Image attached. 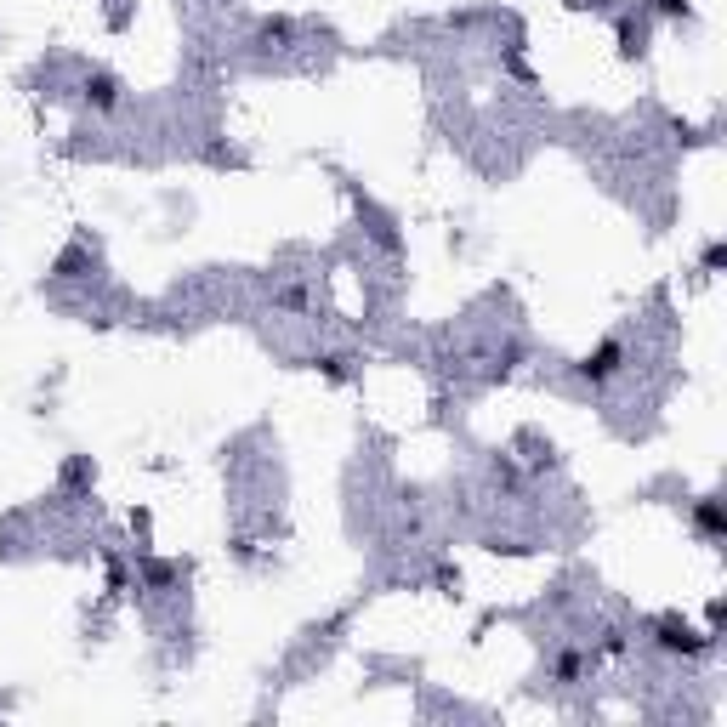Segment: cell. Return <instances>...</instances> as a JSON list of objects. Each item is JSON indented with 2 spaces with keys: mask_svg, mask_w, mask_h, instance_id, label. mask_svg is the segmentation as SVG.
Wrapping results in <instances>:
<instances>
[{
  "mask_svg": "<svg viewBox=\"0 0 727 727\" xmlns=\"http://www.w3.org/2000/svg\"><path fill=\"white\" fill-rule=\"evenodd\" d=\"M620 358H625V347H620V341H603L597 353H586V358H580V375H586V381H608V375L620 370Z\"/></svg>",
  "mask_w": 727,
  "mask_h": 727,
  "instance_id": "obj_1",
  "label": "cell"
},
{
  "mask_svg": "<svg viewBox=\"0 0 727 727\" xmlns=\"http://www.w3.org/2000/svg\"><path fill=\"white\" fill-rule=\"evenodd\" d=\"M659 648H665V654H699V648H705V642L693 637L688 625L665 620V625H659Z\"/></svg>",
  "mask_w": 727,
  "mask_h": 727,
  "instance_id": "obj_2",
  "label": "cell"
},
{
  "mask_svg": "<svg viewBox=\"0 0 727 727\" xmlns=\"http://www.w3.org/2000/svg\"><path fill=\"white\" fill-rule=\"evenodd\" d=\"M693 529L705 534V540H722V506L716 500H699L693 506Z\"/></svg>",
  "mask_w": 727,
  "mask_h": 727,
  "instance_id": "obj_3",
  "label": "cell"
},
{
  "mask_svg": "<svg viewBox=\"0 0 727 727\" xmlns=\"http://www.w3.org/2000/svg\"><path fill=\"white\" fill-rule=\"evenodd\" d=\"M91 97H97V108H114V86H108V80H97V86H91Z\"/></svg>",
  "mask_w": 727,
  "mask_h": 727,
  "instance_id": "obj_4",
  "label": "cell"
}]
</instances>
